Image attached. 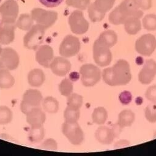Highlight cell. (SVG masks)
Instances as JSON below:
<instances>
[{
  "label": "cell",
  "instance_id": "obj_17",
  "mask_svg": "<svg viewBox=\"0 0 156 156\" xmlns=\"http://www.w3.org/2000/svg\"><path fill=\"white\" fill-rule=\"evenodd\" d=\"M16 27V23L1 22L0 23V44L8 45L14 41Z\"/></svg>",
  "mask_w": 156,
  "mask_h": 156
},
{
  "label": "cell",
  "instance_id": "obj_27",
  "mask_svg": "<svg viewBox=\"0 0 156 156\" xmlns=\"http://www.w3.org/2000/svg\"><path fill=\"white\" fill-rule=\"evenodd\" d=\"M33 19L31 15L23 14L20 15L16 22V26L23 31H29L33 26Z\"/></svg>",
  "mask_w": 156,
  "mask_h": 156
},
{
  "label": "cell",
  "instance_id": "obj_42",
  "mask_svg": "<svg viewBox=\"0 0 156 156\" xmlns=\"http://www.w3.org/2000/svg\"><path fill=\"white\" fill-rule=\"evenodd\" d=\"M137 2L141 10H147L152 7V0H137Z\"/></svg>",
  "mask_w": 156,
  "mask_h": 156
},
{
  "label": "cell",
  "instance_id": "obj_1",
  "mask_svg": "<svg viewBox=\"0 0 156 156\" xmlns=\"http://www.w3.org/2000/svg\"><path fill=\"white\" fill-rule=\"evenodd\" d=\"M102 76L104 82L109 86L126 85L132 79L129 63L124 59H119L112 67L105 68Z\"/></svg>",
  "mask_w": 156,
  "mask_h": 156
},
{
  "label": "cell",
  "instance_id": "obj_8",
  "mask_svg": "<svg viewBox=\"0 0 156 156\" xmlns=\"http://www.w3.org/2000/svg\"><path fill=\"white\" fill-rule=\"evenodd\" d=\"M31 16L33 20L45 30L53 26L58 19V13L55 11H47L41 8H34Z\"/></svg>",
  "mask_w": 156,
  "mask_h": 156
},
{
  "label": "cell",
  "instance_id": "obj_28",
  "mask_svg": "<svg viewBox=\"0 0 156 156\" xmlns=\"http://www.w3.org/2000/svg\"><path fill=\"white\" fill-rule=\"evenodd\" d=\"M115 3V0H96L92 5L99 12L105 14L113 8Z\"/></svg>",
  "mask_w": 156,
  "mask_h": 156
},
{
  "label": "cell",
  "instance_id": "obj_16",
  "mask_svg": "<svg viewBox=\"0 0 156 156\" xmlns=\"http://www.w3.org/2000/svg\"><path fill=\"white\" fill-rule=\"evenodd\" d=\"M52 72L59 76H65L71 69V63L63 56L55 58L50 66Z\"/></svg>",
  "mask_w": 156,
  "mask_h": 156
},
{
  "label": "cell",
  "instance_id": "obj_3",
  "mask_svg": "<svg viewBox=\"0 0 156 156\" xmlns=\"http://www.w3.org/2000/svg\"><path fill=\"white\" fill-rule=\"evenodd\" d=\"M81 81L86 87H91L96 85L101 79L102 73L101 69L93 64H85L80 69Z\"/></svg>",
  "mask_w": 156,
  "mask_h": 156
},
{
  "label": "cell",
  "instance_id": "obj_41",
  "mask_svg": "<svg viewBox=\"0 0 156 156\" xmlns=\"http://www.w3.org/2000/svg\"><path fill=\"white\" fill-rule=\"evenodd\" d=\"M40 3L47 8H54L59 6L64 0H39Z\"/></svg>",
  "mask_w": 156,
  "mask_h": 156
},
{
  "label": "cell",
  "instance_id": "obj_11",
  "mask_svg": "<svg viewBox=\"0 0 156 156\" xmlns=\"http://www.w3.org/2000/svg\"><path fill=\"white\" fill-rule=\"evenodd\" d=\"M156 49V38L151 34H145L135 42V50L142 56H149Z\"/></svg>",
  "mask_w": 156,
  "mask_h": 156
},
{
  "label": "cell",
  "instance_id": "obj_4",
  "mask_svg": "<svg viewBox=\"0 0 156 156\" xmlns=\"http://www.w3.org/2000/svg\"><path fill=\"white\" fill-rule=\"evenodd\" d=\"M62 132L73 145H80L84 141V132L77 122L65 121L62 125Z\"/></svg>",
  "mask_w": 156,
  "mask_h": 156
},
{
  "label": "cell",
  "instance_id": "obj_43",
  "mask_svg": "<svg viewBox=\"0 0 156 156\" xmlns=\"http://www.w3.org/2000/svg\"><path fill=\"white\" fill-rule=\"evenodd\" d=\"M2 51H3V48H2V46H1V45H0V55H1V54H2Z\"/></svg>",
  "mask_w": 156,
  "mask_h": 156
},
{
  "label": "cell",
  "instance_id": "obj_31",
  "mask_svg": "<svg viewBox=\"0 0 156 156\" xmlns=\"http://www.w3.org/2000/svg\"><path fill=\"white\" fill-rule=\"evenodd\" d=\"M12 118V112L9 107L0 106V125H6L10 123Z\"/></svg>",
  "mask_w": 156,
  "mask_h": 156
},
{
  "label": "cell",
  "instance_id": "obj_12",
  "mask_svg": "<svg viewBox=\"0 0 156 156\" xmlns=\"http://www.w3.org/2000/svg\"><path fill=\"white\" fill-rule=\"evenodd\" d=\"M20 63V57L17 52L12 48H5L0 55V69L16 70Z\"/></svg>",
  "mask_w": 156,
  "mask_h": 156
},
{
  "label": "cell",
  "instance_id": "obj_2",
  "mask_svg": "<svg viewBox=\"0 0 156 156\" xmlns=\"http://www.w3.org/2000/svg\"><path fill=\"white\" fill-rule=\"evenodd\" d=\"M143 15V11L140 8L137 0H124L109 15L108 20L114 25L124 24L129 17H135L139 19Z\"/></svg>",
  "mask_w": 156,
  "mask_h": 156
},
{
  "label": "cell",
  "instance_id": "obj_18",
  "mask_svg": "<svg viewBox=\"0 0 156 156\" xmlns=\"http://www.w3.org/2000/svg\"><path fill=\"white\" fill-rule=\"evenodd\" d=\"M116 129L109 128L107 126H101L96 131L95 137L101 144H110L113 143L114 139L118 136Z\"/></svg>",
  "mask_w": 156,
  "mask_h": 156
},
{
  "label": "cell",
  "instance_id": "obj_30",
  "mask_svg": "<svg viewBox=\"0 0 156 156\" xmlns=\"http://www.w3.org/2000/svg\"><path fill=\"white\" fill-rule=\"evenodd\" d=\"M80 116V111L79 108H76L69 106H67L64 112V118L65 121L67 122H77Z\"/></svg>",
  "mask_w": 156,
  "mask_h": 156
},
{
  "label": "cell",
  "instance_id": "obj_15",
  "mask_svg": "<svg viewBox=\"0 0 156 156\" xmlns=\"http://www.w3.org/2000/svg\"><path fill=\"white\" fill-rule=\"evenodd\" d=\"M54 59L53 48L48 45L39 46L36 52V60L42 66L48 68Z\"/></svg>",
  "mask_w": 156,
  "mask_h": 156
},
{
  "label": "cell",
  "instance_id": "obj_34",
  "mask_svg": "<svg viewBox=\"0 0 156 156\" xmlns=\"http://www.w3.org/2000/svg\"><path fill=\"white\" fill-rule=\"evenodd\" d=\"M143 25L145 30L147 31L156 30V15L148 14L143 19Z\"/></svg>",
  "mask_w": 156,
  "mask_h": 156
},
{
  "label": "cell",
  "instance_id": "obj_39",
  "mask_svg": "<svg viewBox=\"0 0 156 156\" xmlns=\"http://www.w3.org/2000/svg\"><path fill=\"white\" fill-rule=\"evenodd\" d=\"M145 97L150 102L156 104V85L151 86L147 89Z\"/></svg>",
  "mask_w": 156,
  "mask_h": 156
},
{
  "label": "cell",
  "instance_id": "obj_14",
  "mask_svg": "<svg viewBox=\"0 0 156 156\" xmlns=\"http://www.w3.org/2000/svg\"><path fill=\"white\" fill-rule=\"evenodd\" d=\"M156 75V61L154 59L146 61L138 76L139 82L143 85L150 84Z\"/></svg>",
  "mask_w": 156,
  "mask_h": 156
},
{
  "label": "cell",
  "instance_id": "obj_22",
  "mask_svg": "<svg viewBox=\"0 0 156 156\" xmlns=\"http://www.w3.org/2000/svg\"><path fill=\"white\" fill-rule=\"evenodd\" d=\"M126 33L130 35L136 34L141 29V23L139 18L132 17L128 18L124 23Z\"/></svg>",
  "mask_w": 156,
  "mask_h": 156
},
{
  "label": "cell",
  "instance_id": "obj_38",
  "mask_svg": "<svg viewBox=\"0 0 156 156\" xmlns=\"http://www.w3.org/2000/svg\"><path fill=\"white\" fill-rule=\"evenodd\" d=\"M40 147L42 149L56 151L58 148V144L56 141L54 139L48 138L41 144Z\"/></svg>",
  "mask_w": 156,
  "mask_h": 156
},
{
  "label": "cell",
  "instance_id": "obj_5",
  "mask_svg": "<svg viewBox=\"0 0 156 156\" xmlns=\"http://www.w3.org/2000/svg\"><path fill=\"white\" fill-rule=\"evenodd\" d=\"M45 29L36 24L33 25L23 37V45L29 50H36L43 42Z\"/></svg>",
  "mask_w": 156,
  "mask_h": 156
},
{
  "label": "cell",
  "instance_id": "obj_6",
  "mask_svg": "<svg viewBox=\"0 0 156 156\" xmlns=\"http://www.w3.org/2000/svg\"><path fill=\"white\" fill-rule=\"evenodd\" d=\"M107 45L98 39L93 45V58L101 67L108 66L112 60V53Z\"/></svg>",
  "mask_w": 156,
  "mask_h": 156
},
{
  "label": "cell",
  "instance_id": "obj_29",
  "mask_svg": "<svg viewBox=\"0 0 156 156\" xmlns=\"http://www.w3.org/2000/svg\"><path fill=\"white\" fill-rule=\"evenodd\" d=\"M45 136V131L43 126L31 127L29 132V140L33 143L40 142Z\"/></svg>",
  "mask_w": 156,
  "mask_h": 156
},
{
  "label": "cell",
  "instance_id": "obj_35",
  "mask_svg": "<svg viewBox=\"0 0 156 156\" xmlns=\"http://www.w3.org/2000/svg\"><path fill=\"white\" fill-rule=\"evenodd\" d=\"M66 5L80 10H85L89 7L90 0H66Z\"/></svg>",
  "mask_w": 156,
  "mask_h": 156
},
{
  "label": "cell",
  "instance_id": "obj_13",
  "mask_svg": "<svg viewBox=\"0 0 156 156\" xmlns=\"http://www.w3.org/2000/svg\"><path fill=\"white\" fill-rule=\"evenodd\" d=\"M19 7L15 0H6L0 6V14L2 16V21L10 23H16V21L18 17Z\"/></svg>",
  "mask_w": 156,
  "mask_h": 156
},
{
  "label": "cell",
  "instance_id": "obj_19",
  "mask_svg": "<svg viewBox=\"0 0 156 156\" xmlns=\"http://www.w3.org/2000/svg\"><path fill=\"white\" fill-rule=\"evenodd\" d=\"M27 121L31 127L43 126L45 119V113L40 107L31 109L27 115Z\"/></svg>",
  "mask_w": 156,
  "mask_h": 156
},
{
  "label": "cell",
  "instance_id": "obj_36",
  "mask_svg": "<svg viewBox=\"0 0 156 156\" xmlns=\"http://www.w3.org/2000/svg\"><path fill=\"white\" fill-rule=\"evenodd\" d=\"M146 119L151 123L156 122V104L148 105L144 110Z\"/></svg>",
  "mask_w": 156,
  "mask_h": 156
},
{
  "label": "cell",
  "instance_id": "obj_20",
  "mask_svg": "<svg viewBox=\"0 0 156 156\" xmlns=\"http://www.w3.org/2000/svg\"><path fill=\"white\" fill-rule=\"evenodd\" d=\"M45 79V73L40 69H34L28 75V83L33 87H40L44 83Z\"/></svg>",
  "mask_w": 156,
  "mask_h": 156
},
{
  "label": "cell",
  "instance_id": "obj_33",
  "mask_svg": "<svg viewBox=\"0 0 156 156\" xmlns=\"http://www.w3.org/2000/svg\"><path fill=\"white\" fill-rule=\"evenodd\" d=\"M73 85L72 81L65 79L61 81L59 85V91L62 96L67 97L73 93Z\"/></svg>",
  "mask_w": 156,
  "mask_h": 156
},
{
  "label": "cell",
  "instance_id": "obj_25",
  "mask_svg": "<svg viewBox=\"0 0 156 156\" xmlns=\"http://www.w3.org/2000/svg\"><path fill=\"white\" fill-rule=\"evenodd\" d=\"M108 112L102 107H99L94 109L92 114V120L94 123L98 125H102L105 123L108 118Z\"/></svg>",
  "mask_w": 156,
  "mask_h": 156
},
{
  "label": "cell",
  "instance_id": "obj_10",
  "mask_svg": "<svg viewBox=\"0 0 156 156\" xmlns=\"http://www.w3.org/2000/svg\"><path fill=\"white\" fill-rule=\"evenodd\" d=\"M81 44L79 39L72 35L66 36L60 44L59 54L65 58H70L79 52Z\"/></svg>",
  "mask_w": 156,
  "mask_h": 156
},
{
  "label": "cell",
  "instance_id": "obj_26",
  "mask_svg": "<svg viewBox=\"0 0 156 156\" xmlns=\"http://www.w3.org/2000/svg\"><path fill=\"white\" fill-rule=\"evenodd\" d=\"M42 105L44 110L50 114L57 113L59 108L58 101L51 96L45 98L42 102Z\"/></svg>",
  "mask_w": 156,
  "mask_h": 156
},
{
  "label": "cell",
  "instance_id": "obj_21",
  "mask_svg": "<svg viewBox=\"0 0 156 156\" xmlns=\"http://www.w3.org/2000/svg\"><path fill=\"white\" fill-rule=\"evenodd\" d=\"M135 114L132 110H124L119 114L118 125L121 129L131 126L135 121Z\"/></svg>",
  "mask_w": 156,
  "mask_h": 156
},
{
  "label": "cell",
  "instance_id": "obj_40",
  "mask_svg": "<svg viewBox=\"0 0 156 156\" xmlns=\"http://www.w3.org/2000/svg\"><path fill=\"white\" fill-rule=\"evenodd\" d=\"M119 99L123 105H128L132 100V96L130 92L125 91L119 94Z\"/></svg>",
  "mask_w": 156,
  "mask_h": 156
},
{
  "label": "cell",
  "instance_id": "obj_7",
  "mask_svg": "<svg viewBox=\"0 0 156 156\" xmlns=\"http://www.w3.org/2000/svg\"><path fill=\"white\" fill-rule=\"evenodd\" d=\"M43 100L41 93L36 89L27 90L23 96L20 109L23 113L27 115L31 109L40 107Z\"/></svg>",
  "mask_w": 156,
  "mask_h": 156
},
{
  "label": "cell",
  "instance_id": "obj_24",
  "mask_svg": "<svg viewBox=\"0 0 156 156\" xmlns=\"http://www.w3.org/2000/svg\"><path fill=\"white\" fill-rule=\"evenodd\" d=\"M99 39L109 48H111L117 43L118 36L113 30H107L101 34Z\"/></svg>",
  "mask_w": 156,
  "mask_h": 156
},
{
  "label": "cell",
  "instance_id": "obj_32",
  "mask_svg": "<svg viewBox=\"0 0 156 156\" xmlns=\"http://www.w3.org/2000/svg\"><path fill=\"white\" fill-rule=\"evenodd\" d=\"M83 103V97L76 93H72L70 95L67 96V106L80 108Z\"/></svg>",
  "mask_w": 156,
  "mask_h": 156
},
{
  "label": "cell",
  "instance_id": "obj_9",
  "mask_svg": "<svg viewBox=\"0 0 156 156\" xmlns=\"http://www.w3.org/2000/svg\"><path fill=\"white\" fill-rule=\"evenodd\" d=\"M71 31L78 35L86 33L89 29V23L85 19L82 11L75 10L71 13L68 19Z\"/></svg>",
  "mask_w": 156,
  "mask_h": 156
},
{
  "label": "cell",
  "instance_id": "obj_37",
  "mask_svg": "<svg viewBox=\"0 0 156 156\" xmlns=\"http://www.w3.org/2000/svg\"><path fill=\"white\" fill-rule=\"evenodd\" d=\"M88 14L90 20L93 22L102 21L105 16V14H103L97 10L92 4H91L88 7Z\"/></svg>",
  "mask_w": 156,
  "mask_h": 156
},
{
  "label": "cell",
  "instance_id": "obj_23",
  "mask_svg": "<svg viewBox=\"0 0 156 156\" xmlns=\"http://www.w3.org/2000/svg\"><path fill=\"white\" fill-rule=\"evenodd\" d=\"M14 77L7 69H0V88L9 89L15 84Z\"/></svg>",
  "mask_w": 156,
  "mask_h": 156
}]
</instances>
